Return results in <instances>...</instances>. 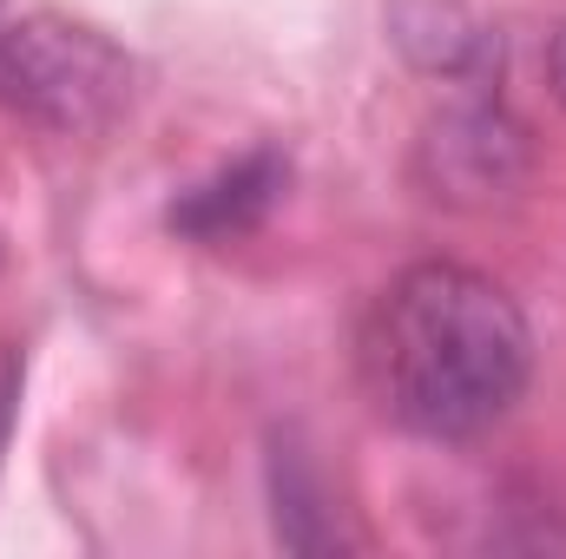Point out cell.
<instances>
[{
	"label": "cell",
	"instance_id": "6da1fadb",
	"mask_svg": "<svg viewBox=\"0 0 566 559\" xmlns=\"http://www.w3.org/2000/svg\"><path fill=\"white\" fill-rule=\"evenodd\" d=\"M363 389L422 441H468L507 415L534 369L521 303L468 264H409L356 336Z\"/></svg>",
	"mask_w": 566,
	"mask_h": 559
},
{
	"label": "cell",
	"instance_id": "7a4b0ae2",
	"mask_svg": "<svg viewBox=\"0 0 566 559\" xmlns=\"http://www.w3.org/2000/svg\"><path fill=\"white\" fill-rule=\"evenodd\" d=\"M0 99L53 133H99L133 99V60L60 13H27L0 27Z\"/></svg>",
	"mask_w": 566,
	"mask_h": 559
},
{
	"label": "cell",
	"instance_id": "3957f363",
	"mask_svg": "<svg viewBox=\"0 0 566 559\" xmlns=\"http://www.w3.org/2000/svg\"><path fill=\"white\" fill-rule=\"evenodd\" d=\"M527 165H534L527 126L488 86H474L468 99L441 106L422 126V145H416V178L428 184V198L461 204V211L514 198L527 184Z\"/></svg>",
	"mask_w": 566,
	"mask_h": 559
},
{
	"label": "cell",
	"instance_id": "277c9868",
	"mask_svg": "<svg viewBox=\"0 0 566 559\" xmlns=\"http://www.w3.org/2000/svg\"><path fill=\"white\" fill-rule=\"evenodd\" d=\"M389 40L428 80H448V86H494L501 80V27H488L461 0H396Z\"/></svg>",
	"mask_w": 566,
	"mask_h": 559
},
{
	"label": "cell",
	"instance_id": "5b68a950",
	"mask_svg": "<svg viewBox=\"0 0 566 559\" xmlns=\"http://www.w3.org/2000/svg\"><path fill=\"white\" fill-rule=\"evenodd\" d=\"M283 184H290V158L271 151V145H258V151L231 158L224 171H211L205 184H191V191L165 211V224H171L178 238H191V244L244 238V231H258V224L277 211Z\"/></svg>",
	"mask_w": 566,
	"mask_h": 559
},
{
	"label": "cell",
	"instance_id": "8992f818",
	"mask_svg": "<svg viewBox=\"0 0 566 559\" xmlns=\"http://www.w3.org/2000/svg\"><path fill=\"white\" fill-rule=\"evenodd\" d=\"M271 500H277V540L296 553H329L336 547V527H329V507L310 481V467L296 454L271 461Z\"/></svg>",
	"mask_w": 566,
	"mask_h": 559
},
{
	"label": "cell",
	"instance_id": "52a82bcc",
	"mask_svg": "<svg viewBox=\"0 0 566 559\" xmlns=\"http://www.w3.org/2000/svg\"><path fill=\"white\" fill-rule=\"evenodd\" d=\"M13 409H20V349H0V447L13 434Z\"/></svg>",
	"mask_w": 566,
	"mask_h": 559
},
{
	"label": "cell",
	"instance_id": "ba28073f",
	"mask_svg": "<svg viewBox=\"0 0 566 559\" xmlns=\"http://www.w3.org/2000/svg\"><path fill=\"white\" fill-rule=\"evenodd\" d=\"M547 86H554V99L566 106V20H560V33H554V46H547Z\"/></svg>",
	"mask_w": 566,
	"mask_h": 559
}]
</instances>
